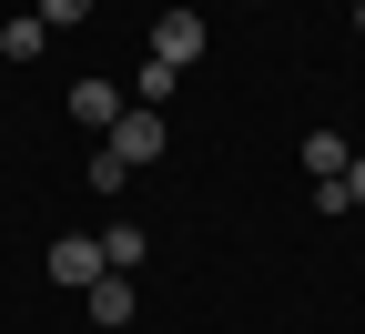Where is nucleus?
<instances>
[{
	"instance_id": "ddd939ff",
	"label": "nucleus",
	"mask_w": 365,
	"mask_h": 334,
	"mask_svg": "<svg viewBox=\"0 0 365 334\" xmlns=\"http://www.w3.org/2000/svg\"><path fill=\"white\" fill-rule=\"evenodd\" d=\"M355 31H365V0H355Z\"/></svg>"
},
{
	"instance_id": "20e7f679",
	"label": "nucleus",
	"mask_w": 365,
	"mask_h": 334,
	"mask_svg": "<svg viewBox=\"0 0 365 334\" xmlns=\"http://www.w3.org/2000/svg\"><path fill=\"white\" fill-rule=\"evenodd\" d=\"M122 112H132V91H122V81H71V122H81L91 142H102Z\"/></svg>"
},
{
	"instance_id": "423d86ee",
	"label": "nucleus",
	"mask_w": 365,
	"mask_h": 334,
	"mask_svg": "<svg viewBox=\"0 0 365 334\" xmlns=\"http://www.w3.org/2000/svg\"><path fill=\"white\" fill-rule=\"evenodd\" d=\"M41 41H51V21H41V11H21V21H0V51H11V61H41Z\"/></svg>"
},
{
	"instance_id": "6e6552de",
	"label": "nucleus",
	"mask_w": 365,
	"mask_h": 334,
	"mask_svg": "<svg viewBox=\"0 0 365 334\" xmlns=\"http://www.w3.org/2000/svg\"><path fill=\"white\" fill-rule=\"evenodd\" d=\"M173 91H182V71H173V61H143V71H132V102H153V112H163Z\"/></svg>"
},
{
	"instance_id": "7ed1b4c3",
	"label": "nucleus",
	"mask_w": 365,
	"mask_h": 334,
	"mask_svg": "<svg viewBox=\"0 0 365 334\" xmlns=\"http://www.w3.org/2000/svg\"><path fill=\"white\" fill-rule=\"evenodd\" d=\"M112 263H102V233H61L51 244V283H71V294H91Z\"/></svg>"
},
{
	"instance_id": "9b49d317",
	"label": "nucleus",
	"mask_w": 365,
	"mask_h": 334,
	"mask_svg": "<svg viewBox=\"0 0 365 334\" xmlns=\"http://www.w3.org/2000/svg\"><path fill=\"white\" fill-rule=\"evenodd\" d=\"M91 11H102V0H41V21H51V31H81Z\"/></svg>"
},
{
	"instance_id": "f03ea898",
	"label": "nucleus",
	"mask_w": 365,
	"mask_h": 334,
	"mask_svg": "<svg viewBox=\"0 0 365 334\" xmlns=\"http://www.w3.org/2000/svg\"><path fill=\"white\" fill-rule=\"evenodd\" d=\"M102 142H112V152H122L132 172H143V162H163V112H153V102H132V112H122Z\"/></svg>"
},
{
	"instance_id": "0eeeda50",
	"label": "nucleus",
	"mask_w": 365,
	"mask_h": 334,
	"mask_svg": "<svg viewBox=\"0 0 365 334\" xmlns=\"http://www.w3.org/2000/svg\"><path fill=\"white\" fill-rule=\"evenodd\" d=\"M143 254H153V244H143V223H112V233H102V263H112V273H132Z\"/></svg>"
},
{
	"instance_id": "f257e3e1",
	"label": "nucleus",
	"mask_w": 365,
	"mask_h": 334,
	"mask_svg": "<svg viewBox=\"0 0 365 334\" xmlns=\"http://www.w3.org/2000/svg\"><path fill=\"white\" fill-rule=\"evenodd\" d=\"M213 51V31H203V11H153V61H173V71H193Z\"/></svg>"
},
{
	"instance_id": "f8f14e48",
	"label": "nucleus",
	"mask_w": 365,
	"mask_h": 334,
	"mask_svg": "<svg viewBox=\"0 0 365 334\" xmlns=\"http://www.w3.org/2000/svg\"><path fill=\"white\" fill-rule=\"evenodd\" d=\"M345 193H355V213H365V152H355V162H345Z\"/></svg>"
},
{
	"instance_id": "9d476101",
	"label": "nucleus",
	"mask_w": 365,
	"mask_h": 334,
	"mask_svg": "<svg viewBox=\"0 0 365 334\" xmlns=\"http://www.w3.org/2000/svg\"><path fill=\"white\" fill-rule=\"evenodd\" d=\"M81 182H91V193H122V182H132V162H122L112 142H102V152H91V172H81Z\"/></svg>"
},
{
	"instance_id": "39448f33",
	"label": "nucleus",
	"mask_w": 365,
	"mask_h": 334,
	"mask_svg": "<svg viewBox=\"0 0 365 334\" xmlns=\"http://www.w3.org/2000/svg\"><path fill=\"white\" fill-rule=\"evenodd\" d=\"M81 304H91V324H102V334H122L132 314H143V294H132V273H102V283H91Z\"/></svg>"
},
{
	"instance_id": "1a4fd4ad",
	"label": "nucleus",
	"mask_w": 365,
	"mask_h": 334,
	"mask_svg": "<svg viewBox=\"0 0 365 334\" xmlns=\"http://www.w3.org/2000/svg\"><path fill=\"white\" fill-rule=\"evenodd\" d=\"M304 172H314V182L345 172V132H304Z\"/></svg>"
}]
</instances>
